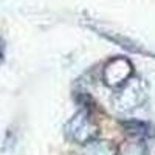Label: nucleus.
Wrapping results in <instances>:
<instances>
[{
    "label": "nucleus",
    "mask_w": 155,
    "mask_h": 155,
    "mask_svg": "<svg viewBox=\"0 0 155 155\" xmlns=\"http://www.w3.org/2000/svg\"><path fill=\"white\" fill-rule=\"evenodd\" d=\"M147 99V87L141 78L132 76L127 82L115 90L112 98L113 107L121 113H130L146 102Z\"/></svg>",
    "instance_id": "1"
},
{
    "label": "nucleus",
    "mask_w": 155,
    "mask_h": 155,
    "mask_svg": "<svg viewBox=\"0 0 155 155\" xmlns=\"http://www.w3.org/2000/svg\"><path fill=\"white\" fill-rule=\"evenodd\" d=\"M65 135L73 143L82 144V146L96 140L98 126L87 109L79 110L70 118V121L65 126Z\"/></svg>",
    "instance_id": "2"
},
{
    "label": "nucleus",
    "mask_w": 155,
    "mask_h": 155,
    "mask_svg": "<svg viewBox=\"0 0 155 155\" xmlns=\"http://www.w3.org/2000/svg\"><path fill=\"white\" fill-rule=\"evenodd\" d=\"M134 76V65L127 58L116 56L107 61L104 71H102V81L110 88H118L124 82H127Z\"/></svg>",
    "instance_id": "3"
},
{
    "label": "nucleus",
    "mask_w": 155,
    "mask_h": 155,
    "mask_svg": "<svg viewBox=\"0 0 155 155\" xmlns=\"http://www.w3.org/2000/svg\"><path fill=\"white\" fill-rule=\"evenodd\" d=\"M81 155H120L118 147L110 141L104 140H93L82 146Z\"/></svg>",
    "instance_id": "4"
},
{
    "label": "nucleus",
    "mask_w": 155,
    "mask_h": 155,
    "mask_svg": "<svg viewBox=\"0 0 155 155\" xmlns=\"http://www.w3.org/2000/svg\"><path fill=\"white\" fill-rule=\"evenodd\" d=\"M118 152L120 155H149L144 141L140 138H129L118 149Z\"/></svg>",
    "instance_id": "5"
},
{
    "label": "nucleus",
    "mask_w": 155,
    "mask_h": 155,
    "mask_svg": "<svg viewBox=\"0 0 155 155\" xmlns=\"http://www.w3.org/2000/svg\"><path fill=\"white\" fill-rule=\"evenodd\" d=\"M2 58H3V50H2V47H0V61H2Z\"/></svg>",
    "instance_id": "6"
}]
</instances>
